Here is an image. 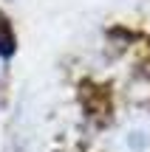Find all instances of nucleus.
Instances as JSON below:
<instances>
[{"instance_id":"obj_1","label":"nucleus","mask_w":150,"mask_h":152,"mask_svg":"<svg viewBox=\"0 0 150 152\" xmlns=\"http://www.w3.org/2000/svg\"><path fill=\"white\" fill-rule=\"evenodd\" d=\"M122 144L128 152H150V127L145 124H136L130 130H125Z\"/></svg>"},{"instance_id":"obj_2","label":"nucleus","mask_w":150,"mask_h":152,"mask_svg":"<svg viewBox=\"0 0 150 152\" xmlns=\"http://www.w3.org/2000/svg\"><path fill=\"white\" fill-rule=\"evenodd\" d=\"M11 48H14V37H11V31H9V23L0 20V51H3V54H11Z\"/></svg>"}]
</instances>
